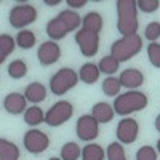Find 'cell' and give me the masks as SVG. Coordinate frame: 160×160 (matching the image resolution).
Wrapping results in <instances>:
<instances>
[{"label": "cell", "instance_id": "1", "mask_svg": "<svg viewBox=\"0 0 160 160\" xmlns=\"http://www.w3.org/2000/svg\"><path fill=\"white\" fill-rule=\"evenodd\" d=\"M117 29L125 35L138 34V3L136 0H117Z\"/></svg>", "mask_w": 160, "mask_h": 160}, {"label": "cell", "instance_id": "2", "mask_svg": "<svg viewBox=\"0 0 160 160\" xmlns=\"http://www.w3.org/2000/svg\"><path fill=\"white\" fill-rule=\"evenodd\" d=\"M148 102H149V99L144 93L136 91V90H130L127 93H122V95L115 96L112 108H114L115 114H118V115H128L131 112L142 111L148 106Z\"/></svg>", "mask_w": 160, "mask_h": 160}, {"label": "cell", "instance_id": "3", "mask_svg": "<svg viewBox=\"0 0 160 160\" xmlns=\"http://www.w3.org/2000/svg\"><path fill=\"white\" fill-rule=\"evenodd\" d=\"M141 48H142V38L138 34L125 35V37H120L118 40H115L111 45V55L117 58L120 62H125L131 59L135 55H138Z\"/></svg>", "mask_w": 160, "mask_h": 160}, {"label": "cell", "instance_id": "4", "mask_svg": "<svg viewBox=\"0 0 160 160\" xmlns=\"http://www.w3.org/2000/svg\"><path fill=\"white\" fill-rule=\"evenodd\" d=\"M78 82V74L71 68H62L50 78V90L55 96L66 95Z\"/></svg>", "mask_w": 160, "mask_h": 160}, {"label": "cell", "instance_id": "5", "mask_svg": "<svg viewBox=\"0 0 160 160\" xmlns=\"http://www.w3.org/2000/svg\"><path fill=\"white\" fill-rule=\"evenodd\" d=\"M37 19V10L31 3H16L10 10L8 21L11 28L15 29H22L26 26L32 24Z\"/></svg>", "mask_w": 160, "mask_h": 160}, {"label": "cell", "instance_id": "6", "mask_svg": "<svg viewBox=\"0 0 160 160\" xmlns=\"http://www.w3.org/2000/svg\"><path fill=\"white\" fill-rule=\"evenodd\" d=\"M72 114H74V106L69 101L61 99V101L55 102L47 111V114H45V123L50 125V127H59V125L68 122V120L72 117Z\"/></svg>", "mask_w": 160, "mask_h": 160}, {"label": "cell", "instance_id": "7", "mask_svg": "<svg viewBox=\"0 0 160 160\" xmlns=\"http://www.w3.org/2000/svg\"><path fill=\"white\" fill-rule=\"evenodd\" d=\"M75 43L78 45L80 51L85 58H93L99 50V34L91 32L88 29H80L75 32Z\"/></svg>", "mask_w": 160, "mask_h": 160}, {"label": "cell", "instance_id": "8", "mask_svg": "<svg viewBox=\"0 0 160 160\" xmlns=\"http://www.w3.org/2000/svg\"><path fill=\"white\" fill-rule=\"evenodd\" d=\"M22 144L28 152L31 154H42L48 149L50 146V138L47 133L40 131V130H29L24 133L22 136Z\"/></svg>", "mask_w": 160, "mask_h": 160}, {"label": "cell", "instance_id": "9", "mask_svg": "<svg viewBox=\"0 0 160 160\" xmlns=\"http://www.w3.org/2000/svg\"><path fill=\"white\" fill-rule=\"evenodd\" d=\"M75 133L77 136L82 139V141H93L96 139L99 135V123L96 122V118L93 117L91 114H85V115H80L77 120V125H75Z\"/></svg>", "mask_w": 160, "mask_h": 160}, {"label": "cell", "instance_id": "10", "mask_svg": "<svg viewBox=\"0 0 160 160\" xmlns=\"http://www.w3.org/2000/svg\"><path fill=\"white\" fill-rule=\"evenodd\" d=\"M138 133H139V125L135 118H122L117 125L115 130V136L118 139L120 144H131L135 142L138 138Z\"/></svg>", "mask_w": 160, "mask_h": 160}, {"label": "cell", "instance_id": "11", "mask_svg": "<svg viewBox=\"0 0 160 160\" xmlns=\"http://www.w3.org/2000/svg\"><path fill=\"white\" fill-rule=\"evenodd\" d=\"M37 58H38V62L42 66H51L61 58V48L56 42H53V40L43 42L37 50Z\"/></svg>", "mask_w": 160, "mask_h": 160}, {"label": "cell", "instance_id": "12", "mask_svg": "<svg viewBox=\"0 0 160 160\" xmlns=\"http://www.w3.org/2000/svg\"><path fill=\"white\" fill-rule=\"evenodd\" d=\"M26 106H28V99H26L24 95L18 91H13V93H8L3 99V109L11 114V115H18V114H24L26 112Z\"/></svg>", "mask_w": 160, "mask_h": 160}, {"label": "cell", "instance_id": "13", "mask_svg": "<svg viewBox=\"0 0 160 160\" xmlns=\"http://www.w3.org/2000/svg\"><path fill=\"white\" fill-rule=\"evenodd\" d=\"M118 80H120V83H122V87H125L128 90H136L144 83V74L139 69L130 68V69L122 71Z\"/></svg>", "mask_w": 160, "mask_h": 160}, {"label": "cell", "instance_id": "14", "mask_svg": "<svg viewBox=\"0 0 160 160\" xmlns=\"http://www.w3.org/2000/svg\"><path fill=\"white\" fill-rule=\"evenodd\" d=\"M91 115L96 118L98 123H109L111 120L114 118L115 115V111L114 108L109 104V102H96L95 106L91 108Z\"/></svg>", "mask_w": 160, "mask_h": 160}, {"label": "cell", "instance_id": "15", "mask_svg": "<svg viewBox=\"0 0 160 160\" xmlns=\"http://www.w3.org/2000/svg\"><path fill=\"white\" fill-rule=\"evenodd\" d=\"M45 32L48 34V37L55 42V40H61L68 35L71 31L68 29V26H66L58 16L53 18L47 22V28H45Z\"/></svg>", "mask_w": 160, "mask_h": 160}, {"label": "cell", "instance_id": "16", "mask_svg": "<svg viewBox=\"0 0 160 160\" xmlns=\"http://www.w3.org/2000/svg\"><path fill=\"white\" fill-rule=\"evenodd\" d=\"M24 96L32 104H38V102L45 101V98H47V88H45L43 83H40V82H32V83H29L28 87H26Z\"/></svg>", "mask_w": 160, "mask_h": 160}, {"label": "cell", "instance_id": "17", "mask_svg": "<svg viewBox=\"0 0 160 160\" xmlns=\"http://www.w3.org/2000/svg\"><path fill=\"white\" fill-rule=\"evenodd\" d=\"M99 74H101V71L95 62H85V64H82V68L78 71V78L87 85H93L98 82Z\"/></svg>", "mask_w": 160, "mask_h": 160}, {"label": "cell", "instance_id": "18", "mask_svg": "<svg viewBox=\"0 0 160 160\" xmlns=\"http://www.w3.org/2000/svg\"><path fill=\"white\" fill-rule=\"evenodd\" d=\"M82 24H83L82 26L83 29H88L91 32L99 34L101 29H102V16L99 15V13H96V11H90L82 18Z\"/></svg>", "mask_w": 160, "mask_h": 160}, {"label": "cell", "instance_id": "19", "mask_svg": "<svg viewBox=\"0 0 160 160\" xmlns=\"http://www.w3.org/2000/svg\"><path fill=\"white\" fill-rule=\"evenodd\" d=\"M0 160H19V148L7 139H0Z\"/></svg>", "mask_w": 160, "mask_h": 160}, {"label": "cell", "instance_id": "20", "mask_svg": "<svg viewBox=\"0 0 160 160\" xmlns=\"http://www.w3.org/2000/svg\"><path fill=\"white\" fill-rule=\"evenodd\" d=\"M58 18L68 26V29L69 31H75V29H78V26L82 24V18H80V15L77 11H74V10H62L59 15H58Z\"/></svg>", "mask_w": 160, "mask_h": 160}, {"label": "cell", "instance_id": "21", "mask_svg": "<svg viewBox=\"0 0 160 160\" xmlns=\"http://www.w3.org/2000/svg\"><path fill=\"white\" fill-rule=\"evenodd\" d=\"M16 47V38H13L8 34L0 35V62H5L7 56H10Z\"/></svg>", "mask_w": 160, "mask_h": 160}, {"label": "cell", "instance_id": "22", "mask_svg": "<svg viewBox=\"0 0 160 160\" xmlns=\"http://www.w3.org/2000/svg\"><path fill=\"white\" fill-rule=\"evenodd\" d=\"M106 157V152L104 149L101 148L99 144H95V142H88L83 151H82V160H104Z\"/></svg>", "mask_w": 160, "mask_h": 160}, {"label": "cell", "instance_id": "23", "mask_svg": "<svg viewBox=\"0 0 160 160\" xmlns=\"http://www.w3.org/2000/svg\"><path fill=\"white\" fill-rule=\"evenodd\" d=\"M24 122L29 127H35L38 123L45 122V114L38 106H31V108H28L24 112Z\"/></svg>", "mask_w": 160, "mask_h": 160}, {"label": "cell", "instance_id": "24", "mask_svg": "<svg viewBox=\"0 0 160 160\" xmlns=\"http://www.w3.org/2000/svg\"><path fill=\"white\" fill-rule=\"evenodd\" d=\"M80 157H82V149L74 141L66 142L61 148V158L62 160H78Z\"/></svg>", "mask_w": 160, "mask_h": 160}, {"label": "cell", "instance_id": "25", "mask_svg": "<svg viewBox=\"0 0 160 160\" xmlns=\"http://www.w3.org/2000/svg\"><path fill=\"white\" fill-rule=\"evenodd\" d=\"M7 72H8V75L11 78L19 80V78H22L26 74H28V64H26L22 59H15V61H11L8 64Z\"/></svg>", "mask_w": 160, "mask_h": 160}, {"label": "cell", "instance_id": "26", "mask_svg": "<svg viewBox=\"0 0 160 160\" xmlns=\"http://www.w3.org/2000/svg\"><path fill=\"white\" fill-rule=\"evenodd\" d=\"M118 66H120V61H118L117 58H114L112 55H108V56L101 58V61H99V64H98V68H99L101 72L108 74V75L111 77L112 74H115V72L118 71Z\"/></svg>", "mask_w": 160, "mask_h": 160}, {"label": "cell", "instance_id": "27", "mask_svg": "<svg viewBox=\"0 0 160 160\" xmlns=\"http://www.w3.org/2000/svg\"><path fill=\"white\" fill-rule=\"evenodd\" d=\"M35 42H37L35 34L32 31H29V29H24V31L18 32V35H16V45L19 48H22V50L32 48L35 45Z\"/></svg>", "mask_w": 160, "mask_h": 160}, {"label": "cell", "instance_id": "28", "mask_svg": "<svg viewBox=\"0 0 160 160\" xmlns=\"http://www.w3.org/2000/svg\"><path fill=\"white\" fill-rule=\"evenodd\" d=\"M120 88H122V83L117 77H108L102 82V91L106 96H118L120 93Z\"/></svg>", "mask_w": 160, "mask_h": 160}, {"label": "cell", "instance_id": "29", "mask_svg": "<svg viewBox=\"0 0 160 160\" xmlns=\"http://www.w3.org/2000/svg\"><path fill=\"white\" fill-rule=\"evenodd\" d=\"M106 155H108V160H127L125 151H123V148H122L120 142H111L108 146Z\"/></svg>", "mask_w": 160, "mask_h": 160}, {"label": "cell", "instance_id": "30", "mask_svg": "<svg viewBox=\"0 0 160 160\" xmlns=\"http://www.w3.org/2000/svg\"><path fill=\"white\" fill-rule=\"evenodd\" d=\"M148 58L154 68L160 69V43L152 42L148 45Z\"/></svg>", "mask_w": 160, "mask_h": 160}, {"label": "cell", "instance_id": "31", "mask_svg": "<svg viewBox=\"0 0 160 160\" xmlns=\"http://www.w3.org/2000/svg\"><path fill=\"white\" fill-rule=\"evenodd\" d=\"M144 37L149 40V42H155V40L160 37V22L157 21H152L146 26V31H144Z\"/></svg>", "mask_w": 160, "mask_h": 160}, {"label": "cell", "instance_id": "32", "mask_svg": "<svg viewBox=\"0 0 160 160\" xmlns=\"http://www.w3.org/2000/svg\"><path fill=\"white\" fill-rule=\"evenodd\" d=\"M136 160H157V151L151 146H142L136 151Z\"/></svg>", "mask_w": 160, "mask_h": 160}, {"label": "cell", "instance_id": "33", "mask_svg": "<svg viewBox=\"0 0 160 160\" xmlns=\"http://www.w3.org/2000/svg\"><path fill=\"white\" fill-rule=\"evenodd\" d=\"M136 3H138V10L144 13H154L160 7L158 0H136Z\"/></svg>", "mask_w": 160, "mask_h": 160}, {"label": "cell", "instance_id": "34", "mask_svg": "<svg viewBox=\"0 0 160 160\" xmlns=\"http://www.w3.org/2000/svg\"><path fill=\"white\" fill-rule=\"evenodd\" d=\"M68 7H72V8H82L87 5V0H66Z\"/></svg>", "mask_w": 160, "mask_h": 160}, {"label": "cell", "instance_id": "35", "mask_svg": "<svg viewBox=\"0 0 160 160\" xmlns=\"http://www.w3.org/2000/svg\"><path fill=\"white\" fill-rule=\"evenodd\" d=\"M61 3V0H45V5L47 7H56Z\"/></svg>", "mask_w": 160, "mask_h": 160}, {"label": "cell", "instance_id": "36", "mask_svg": "<svg viewBox=\"0 0 160 160\" xmlns=\"http://www.w3.org/2000/svg\"><path fill=\"white\" fill-rule=\"evenodd\" d=\"M155 130H157V131L160 133V114H158V115L155 117Z\"/></svg>", "mask_w": 160, "mask_h": 160}, {"label": "cell", "instance_id": "37", "mask_svg": "<svg viewBox=\"0 0 160 160\" xmlns=\"http://www.w3.org/2000/svg\"><path fill=\"white\" fill-rule=\"evenodd\" d=\"M157 152H158V154H160V139H158V141H157Z\"/></svg>", "mask_w": 160, "mask_h": 160}, {"label": "cell", "instance_id": "38", "mask_svg": "<svg viewBox=\"0 0 160 160\" xmlns=\"http://www.w3.org/2000/svg\"><path fill=\"white\" fill-rule=\"evenodd\" d=\"M48 160H62L61 157H51V158H48Z\"/></svg>", "mask_w": 160, "mask_h": 160}]
</instances>
